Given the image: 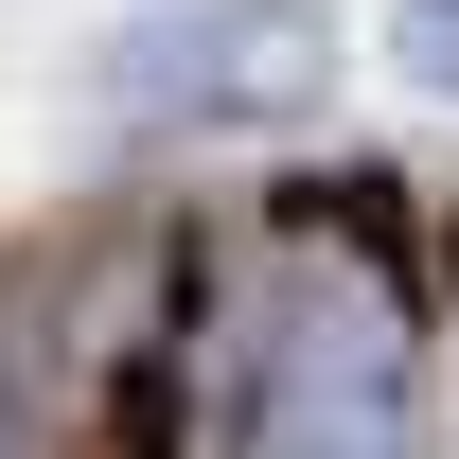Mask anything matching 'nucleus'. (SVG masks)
<instances>
[{"label": "nucleus", "mask_w": 459, "mask_h": 459, "mask_svg": "<svg viewBox=\"0 0 459 459\" xmlns=\"http://www.w3.org/2000/svg\"><path fill=\"white\" fill-rule=\"evenodd\" d=\"M406 424H424V336L371 265H300L212 371V459H406Z\"/></svg>", "instance_id": "nucleus-1"}, {"label": "nucleus", "mask_w": 459, "mask_h": 459, "mask_svg": "<svg viewBox=\"0 0 459 459\" xmlns=\"http://www.w3.org/2000/svg\"><path fill=\"white\" fill-rule=\"evenodd\" d=\"M406 71H424V89H459V0H406Z\"/></svg>", "instance_id": "nucleus-3"}, {"label": "nucleus", "mask_w": 459, "mask_h": 459, "mask_svg": "<svg viewBox=\"0 0 459 459\" xmlns=\"http://www.w3.org/2000/svg\"><path fill=\"white\" fill-rule=\"evenodd\" d=\"M0 459H18V406H0Z\"/></svg>", "instance_id": "nucleus-4"}, {"label": "nucleus", "mask_w": 459, "mask_h": 459, "mask_svg": "<svg viewBox=\"0 0 459 459\" xmlns=\"http://www.w3.org/2000/svg\"><path fill=\"white\" fill-rule=\"evenodd\" d=\"M300 71H318V54H300L283 18H160V36L124 54V107H160V124L177 107H283Z\"/></svg>", "instance_id": "nucleus-2"}]
</instances>
